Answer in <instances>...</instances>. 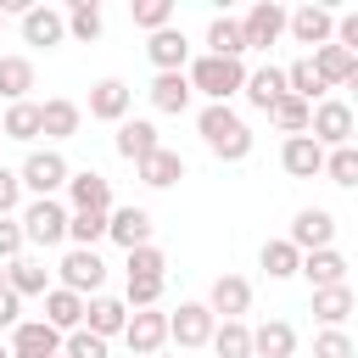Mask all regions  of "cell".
Instances as JSON below:
<instances>
[{"label": "cell", "instance_id": "obj_1", "mask_svg": "<svg viewBox=\"0 0 358 358\" xmlns=\"http://www.w3.org/2000/svg\"><path fill=\"white\" fill-rule=\"evenodd\" d=\"M196 129H201V140H207V151H213L218 162H246V157H252V129H246L229 106H201Z\"/></svg>", "mask_w": 358, "mask_h": 358}, {"label": "cell", "instance_id": "obj_2", "mask_svg": "<svg viewBox=\"0 0 358 358\" xmlns=\"http://www.w3.org/2000/svg\"><path fill=\"white\" fill-rule=\"evenodd\" d=\"M185 84H190V95L201 90L207 106H229V95H241V84H246V67L229 56H196L185 67Z\"/></svg>", "mask_w": 358, "mask_h": 358}, {"label": "cell", "instance_id": "obj_3", "mask_svg": "<svg viewBox=\"0 0 358 358\" xmlns=\"http://www.w3.org/2000/svg\"><path fill=\"white\" fill-rule=\"evenodd\" d=\"M17 224H22V241H28V246H62V241H67V207H62L56 196L28 201Z\"/></svg>", "mask_w": 358, "mask_h": 358}, {"label": "cell", "instance_id": "obj_4", "mask_svg": "<svg viewBox=\"0 0 358 358\" xmlns=\"http://www.w3.org/2000/svg\"><path fill=\"white\" fill-rule=\"evenodd\" d=\"M308 140H313L319 151L352 145V106H347V101H313V112H308Z\"/></svg>", "mask_w": 358, "mask_h": 358}, {"label": "cell", "instance_id": "obj_5", "mask_svg": "<svg viewBox=\"0 0 358 358\" xmlns=\"http://www.w3.org/2000/svg\"><path fill=\"white\" fill-rule=\"evenodd\" d=\"M67 157L62 151H28L22 157V168H17V185L22 190H34V201L39 196H56V190H67Z\"/></svg>", "mask_w": 358, "mask_h": 358}, {"label": "cell", "instance_id": "obj_6", "mask_svg": "<svg viewBox=\"0 0 358 358\" xmlns=\"http://www.w3.org/2000/svg\"><path fill=\"white\" fill-rule=\"evenodd\" d=\"M56 274H62V291H73V296H101V285H106V263H101V252H90V246H73L62 263H56Z\"/></svg>", "mask_w": 358, "mask_h": 358}, {"label": "cell", "instance_id": "obj_7", "mask_svg": "<svg viewBox=\"0 0 358 358\" xmlns=\"http://www.w3.org/2000/svg\"><path fill=\"white\" fill-rule=\"evenodd\" d=\"M280 34H285V6H274V0H257V6L241 17V45H246V50H268Z\"/></svg>", "mask_w": 358, "mask_h": 358}, {"label": "cell", "instance_id": "obj_8", "mask_svg": "<svg viewBox=\"0 0 358 358\" xmlns=\"http://www.w3.org/2000/svg\"><path fill=\"white\" fill-rule=\"evenodd\" d=\"M285 34H291L296 45H308V50H319V45H330V34H336V11H330V6H296V11H285Z\"/></svg>", "mask_w": 358, "mask_h": 358}, {"label": "cell", "instance_id": "obj_9", "mask_svg": "<svg viewBox=\"0 0 358 358\" xmlns=\"http://www.w3.org/2000/svg\"><path fill=\"white\" fill-rule=\"evenodd\" d=\"M67 213H112V179L95 173V168H78L67 173Z\"/></svg>", "mask_w": 358, "mask_h": 358}, {"label": "cell", "instance_id": "obj_10", "mask_svg": "<svg viewBox=\"0 0 358 358\" xmlns=\"http://www.w3.org/2000/svg\"><path fill=\"white\" fill-rule=\"evenodd\" d=\"M213 324H218V319L207 313V302H179V313H168V341H179V352L207 347Z\"/></svg>", "mask_w": 358, "mask_h": 358}, {"label": "cell", "instance_id": "obj_11", "mask_svg": "<svg viewBox=\"0 0 358 358\" xmlns=\"http://www.w3.org/2000/svg\"><path fill=\"white\" fill-rule=\"evenodd\" d=\"M123 341H129V352H134V358H151V352H162V341H168V313H157V308H140V313H129V324H123Z\"/></svg>", "mask_w": 358, "mask_h": 358}, {"label": "cell", "instance_id": "obj_12", "mask_svg": "<svg viewBox=\"0 0 358 358\" xmlns=\"http://www.w3.org/2000/svg\"><path fill=\"white\" fill-rule=\"evenodd\" d=\"M296 252H324L330 241H336V218L324 213V207H302L296 218H291V235H285Z\"/></svg>", "mask_w": 358, "mask_h": 358}, {"label": "cell", "instance_id": "obj_13", "mask_svg": "<svg viewBox=\"0 0 358 358\" xmlns=\"http://www.w3.org/2000/svg\"><path fill=\"white\" fill-rule=\"evenodd\" d=\"M11 358H62V330H50L45 319H22L11 330Z\"/></svg>", "mask_w": 358, "mask_h": 358}, {"label": "cell", "instance_id": "obj_14", "mask_svg": "<svg viewBox=\"0 0 358 358\" xmlns=\"http://www.w3.org/2000/svg\"><path fill=\"white\" fill-rule=\"evenodd\" d=\"M129 106H134V90H129L123 78H101V84H90V117H101V123H123Z\"/></svg>", "mask_w": 358, "mask_h": 358}, {"label": "cell", "instance_id": "obj_15", "mask_svg": "<svg viewBox=\"0 0 358 358\" xmlns=\"http://www.w3.org/2000/svg\"><path fill=\"white\" fill-rule=\"evenodd\" d=\"M246 308H252V285H246L241 274H218L213 291H207V313H213V319H241Z\"/></svg>", "mask_w": 358, "mask_h": 358}, {"label": "cell", "instance_id": "obj_16", "mask_svg": "<svg viewBox=\"0 0 358 358\" xmlns=\"http://www.w3.org/2000/svg\"><path fill=\"white\" fill-rule=\"evenodd\" d=\"M22 39L39 45V50H50V45L67 39V17H62L56 6H28V11H22Z\"/></svg>", "mask_w": 358, "mask_h": 358}, {"label": "cell", "instance_id": "obj_17", "mask_svg": "<svg viewBox=\"0 0 358 358\" xmlns=\"http://www.w3.org/2000/svg\"><path fill=\"white\" fill-rule=\"evenodd\" d=\"M145 56H151L157 73H185V62H190V39H185L179 28H157V34L145 39Z\"/></svg>", "mask_w": 358, "mask_h": 358}, {"label": "cell", "instance_id": "obj_18", "mask_svg": "<svg viewBox=\"0 0 358 358\" xmlns=\"http://www.w3.org/2000/svg\"><path fill=\"white\" fill-rule=\"evenodd\" d=\"M106 235H112L123 252H134V246L151 241V213H145V207H112V213H106Z\"/></svg>", "mask_w": 358, "mask_h": 358}, {"label": "cell", "instance_id": "obj_19", "mask_svg": "<svg viewBox=\"0 0 358 358\" xmlns=\"http://www.w3.org/2000/svg\"><path fill=\"white\" fill-rule=\"evenodd\" d=\"M296 274H302L313 291H324V285H347V257H341L336 246H324V252H302Z\"/></svg>", "mask_w": 358, "mask_h": 358}, {"label": "cell", "instance_id": "obj_20", "mask_svg": "<svg viewBox=\"0 0 358 358\" xmlns=\"http://www.w3.org/2000/svg\"><path fill=\"white\" fill-rule=\"evenodd\" d=\"M123 324H129L123 296H90V302H84V330H90V336L112 341V336H123Z\"/></svg>", "mask_w": 358, "mask_h": 358}, {"label": "cell", "instance_id": "obj_21", "mask_svg": "<svg viewBox=\"0 0 358 358\" xmlns=\"http://www.w3.org/2000/svg\"><path fill=\"white\" fill-rule=\"evenodd\" d=\"M280 168H285L291 179H313V173L324 168V151H319L308 134H285V145H280Z\"/></svg>", "mask_w": 358, "mask_h": 358}, {"label": "cell", "instance_id": "obj_22", "mask_svg": "<svg viewBox=\"0 0 358 358\" xmlns=\"http://www.w3.org/2000/svg\"><path fill=\"white\" fill-rule=\"evenodd\" d=\"M308 62H313V73L324 78V90H330V84H352V78H358V56H352V50H341V45H319Z\"/></svg>", "mask_w": 358, "mask_h": 358}, {"label": "cell", "instance_id": "obj_23", "mask_svg": "<svg viewBox=\"0 0 358 358\" xmlns=\"http://www.w3.org/2000/svg\"><path fill=\"white\" fill-rule=\"evenodd\" d=\"M157 145H162V140H157V123H145V117H123V123H117V157L145 162Z\"/></svg>", "mask_w": 358, "mask_h": 358}, {"label": "cell", "instance_id": "obj_24", "mask_svg": "<svg viewBox=\"0 0 358 358\" xmlns=\"http://www.w3.org/2000/svg\"><path fill=\"white\" fill-rule=\"evenodd\" d=\"M296 352V330L285 319H263L252 330V358H291Z\"/></svg>", "mask_w": 358, "mask_h": 358}, {"label": "cell", "instance_id": "obj_25", "mask_svg": "<svg viewBox=\"0 0 358 358\" xmlns=\"http://www.w3.org/2000/svg\"><path fill=\"white\" fill-rule=\"evenodd\" d=\"M134 168H140V179H145L151 190H168V185H179V179H185V157H179V151H168V145H157V151H151L145 162H134Z\"/></svg>", "mask_w": 358, "mask_h": 358}, {"label": "cell", "instance_id": "obj_26", "mask_svg": "<svg viewBox=\"0 0 358 358\" xmlns=\"http://www.w3.org/2000/svg\"><path fill=\"white\" fill-rule=\"evenodd\" d=\"M6 291H17V296H45V291H50V268H45L39 257H17V263H6Z\"/></svg>", "mask_w": 358, "mask_h": 358}, {"label": "cell", "instance_id": "obj_27", "mask_svg": "<svg viewBox=\"0 0 358 358\" xmlns=\"http://www.w3.org/2000/svg\"><path fill=\"white\" fill-rule=\"evenodd\" d=\"M45 324H50V330H62V336H67V330H78V324H84V296H73V291L50 285V291H45Z\"/></svg>", "mask_w": 358, "mask_h": 358}, {"label": "cell", "instance_id": "obj_28", "mask_svg": "<svg viewBox=\"0 0 358 358\" xmlns=\"http://www.w3.org/2000/svg\"><path fill=\"white\" fill-rule=\"evenodd\" d=\"M241 95L257 106V112H268L280 95H285V67H257V73H246V84H241Z\"/></svg>", "mask_w": 358, "mask_h": 358}, {"label": "cell", "instance_id": "obj_29", "mask_svg": "<svg viewBox=\"0 0 358 358\" xmlns=\"http://www.w3.org/2000/svg\"><path fill=\"white\" fill-rule=\"evenodd\" d=\"M78 117H84V112L56 95V101L39 106V134H45V140H73V134H78Z\"/></svg>", "mask_w": 358, "mask_h": 358}, {"label": "cell", "instance_id": "obj_30", "mask_svg": "<svg viewBox=\"0 0 358 358\" xmlns=\"http://www.w3.org/2000/svg\"><path fill=\"white\" fill-rule=\"evenodd\" d=\"M347 313H352V285H324V291H313V319H319L324 330H341Z\"/></svg>", "mask_w": 358, "mask_h": 358}, {"label": "cell", "instance_id": "obj_31", "mask_svg": "<svg viewBox=\"0 0 358 358\" xmlns=\"http://www.w3.org/2000/svg\"><path fill=\"white\" fill-rule=\"evenodd\" d=\"M39 134V101H11L0 112V140H34Z\"/></svg>", "mask_w": 358, "mask_h": 358}, {"label": "cell", "instance_id": "obj_32", "mask_svg": "<svg viewBox=\"0 0 358 358\" xmlns=\"http://www.w3.org/2000/svg\"><path fill=\"white\" fill-rule=\"evenodd\" d=\"M207 347H213L218 358H252V330H246L241 319H224V324H213Z\"/></svg>", "mask_w": 358, "mask_h": 358}, {"label": "cell", "instance_id": "obj_33", "mask_svg": "<svg viewBox=\"0 0 358 358\" xmlns=\"http://www.w3.org/2000/svg\"><path fill=\"white\" fill-rule=\"evenodd\" d=\"M28 90H34V62L28 56H0V95H6V106L28 101Z\"/></svg>", "mask_w": 358, "mask_h": 358}, {"label": "cell", "instance_id": "obj_34", "mask_svg": "<svg viewBox=\"0 0 358 358\" xmlns=\"http://www.w3.org/2000/svg\"><path fill=\"white\" fill-rule=\"evenodd\" d=\"M207 56H229V62L246 56V45H241V22H235V17H213V22H207Z\"/></svg>", "mask_w": 358, "mask_h": 358}, {"label": "cell", "instance_id": "obj_35", "mask_svg": "<svg viewBox=\"0 0 358 358\" xmlns=\"http://www.w3.org/2000/svg\"><path fill=\"white\" fill-rule=\"evenodd\" d=\"M151 106H157V112H185V106H190L185 73H157V78H151Z\"/></svg>", "mask_w": 358, "mask_h": 358}, {"label": "cell", "instance_id": "obj_36", "mask_svg": "<svg viewBox=\"0 0 358 358\" xmlns=\"http://www.w3.org/2000/svg\"><path fill=\"white\" fill-rule=\"evenodd\" d=\"M62 17H67V34H73V39H84V45H90V39H101V28H106V17H101V6H95V0H73Z\"/></svg>", "mask_w": 358, "mask_h": 358}, {"label": "cell", "instance_id": "obj_37", "mask_svg": "<svg viewBox=\"0 0 358 358\" xmlns=\"http://www.w3.org/2000/svg\"><path fill=\"white\" fill-rule=\"evenodd\" d=\"M285 95H296V101H308V106H313V101L324 95V78L313 73V62H308V56L285 67Z\"/></svg>", "mask_w": 358, "mask_h": 358}, {"label": "cell", "instance_id": "obj_38", "mask_svg": "<svg viewBox=\"0 0 358 358\" xmlns=\"http://www.w3.org/2000/svg\"><path fill=\"white\" fill-rule=\"evenodd\" d=\"M308 101H296V95H280L274 106H268V117H274V129H285V134H308Z\"/></svg>", "mask_w": 358, "mask_h": 358}, {"label": "cell", "instance_id": "obj_39", "mask_svg": "<svg viewBox=\"0 0 358 358\" xmlns=\"http://www.w3.org/2000/svg\"><path fill=\"white\" fill-rule=\"evenodd\" d=\"M296 263H302V252H296L291 241H263V268H268V280H291Z\"/></svg>", "mask_w": 358, "mask_h": 358}, {"label": "cell", "instance_id": "obj_40", "mask_svg": "<svg viewBox=\"0 0 358 358\" xmlns=\"http://www.w3.org/2000/svg\"><path fill=\"white\" fill-rule=\"evenodd\" d=\"M129 17H134V28H145V34L173 28V0H134V6H129Z\"/></svg>", "mask_w": 358, "mask_h": 358}, {"label": "cell", "instance_id": "obj_41", "mask_svg": "<svg viewBox=\"0 0 358 358\" xmlns=\"http://www.w3.org/2000/svg\"><path fill=\"white\" fill-rule=\"evenodd\" d=\"M101 235H106V213H67V241L73 246H90L95 252Z\"/></svg>", "mask_w": 358, "mask_h": 358}, {"label": "cell", "instance_id": "obj_42", "mask_svg": "<svg viewBox=\"0 0 358 358\" xmlns=\"http://www.w3.org/2000/svg\"><path fill=\"white\" fill-rule=\"evenodd\" d=\"M129 274H134V280H168V257H162V246H151V241L134 246V252H129Z\"/></svg>", "mask_w": 358, "mask_h": 358}, {"label": "cell", "instance_id": "obj_43", "mask_svg": "<svg viewBox=\"0 0 358 358\" xmlns=\"http://www.w3.org/2000/svg\"><path fill=\"white\" fill-rule=\"evenodd\" d=\"M319 173H330V185H358V151H352V145L324 151V168H319Z\"/></svg>", "mask_w": 358, "mask_h": 358}, {"label": "cell", "instance_id": "obj_44", "mask_svg": "<svg viewBox=\"0 0 358 358\" xmlns=\"http://www.w3.org/2000/svg\"><path fill=\"white\" fill-rule=\"evenodd\" d=\"M62 358H106V341H101V336H90V330L78 324V330H67V336H62Z\"/></svg>", "mask_w": 358, "mask_h": 358}, {"label": "cell", "instance_id": "obj_45", "mask_svg": "<svg viewBox=\"0 0 358 358\" xmlns=\"http://www.w3.org/2000/svg\"><path fill=\"white\" fill-rule=\"evenodd\" d=\"M157 296H162V280H134V274H129V285H123V308H129V313L157 308Z\"/></svg>", "mask_w": 358, "mask_h": 358}, {"label": "cell", "instance_id": "obj_46", "mask_svg": "<svg viewBox=\"0 0 358 358\" xmlns=\"http://www.w3.org/2000/svg\"><path fill=\"white\" fill-rule=\"evenodd\" d=\"M313 358H352V336L347 330H319L313 336Z\"/></svg>", "mask_w": 358, "mask_h": 358}, {"label": "cell", "instance_id": "obj_47", "mask_svg": "<svg viewBox=\"0 0 358 358\" xmlns=\"http://www.w3.org/2000/svg\"><path fill=\"white\" fill-rule=\"evenodd\" d=\"M22 246H28V241H22V224H17V218H0V263H17Z\"/></svg>", "mask_w": 358, "mask_h": 358}, {"label": "cell", "instance_id": "obj_48", "mask_svg": "<svg viewBox=\"0 0 358 358\" xmlns=\"http://www.w3.org/2000/svg\"><path fill=\"white\" fill-rule=\"evenodd\" d=\"M22 201V185H17V168H0V218H11Z\"/></svg>", "mask_w": 358, "mask_h": 358}, {"label": "cell", "instance_id": "obj_49", "mask_svg": "<svg viewBox=\"0 0 358 358\" xmlns=\"http://www.w3.org/2000/svg\"><path fill=\"white\" fill-rule=\"evenodd\" d=\"M17 324H22V296L0 291V330H17Z\"/></svg>", "mask_w": 358, "mask_h": 358}, {"label": "cell", "instance_id": "obj_50", "mask_svg": "<svg viewBox=\"0 0 358 358\" xmlns=\"http://www.w3.org/2000/svg\"><path fill=\"white\" fill-rule=\"evenodd\" d=\"M0 291H6V263H0Z\"/></svg>", "mask_w": 358, "mask_h": 358}, {"label": "cell", "instance_id": "obj_51", "mask_svg": "<svg viewBox=\"0 0 358 358\" xmlns=\"http://www.w3.org/2000/svg\"><path fill=\"white\" fill-rule=\"evenodd\" d=\"M0 358H11V347H0Z\"/></svg>", "mask_w": 358, "mask_h": 358}, {"label": "cell", "instance_id": "obj_52", "mask_svg": "<svg viewBox=\"0 0 358 358\" xmlns=\"http://www.w3.org/2000/svg\"><path fill=\"white\" fill-rule=\"evenodd\" d=\"M0 28H6V11H0Z\"/></svg>", "mask_w": 358, "mask_h": 358}, {"label": "cell", "instance_id": "obj_53", "mask_svg": "<svg viewBox=\"0 0 358 358\" xmlns=\"http://www.w3.org/2000/svg\"><path fill=\"white\" fill-rule=\"evenodd\" d=\"M151 358H168V352H151Z\"/></svg>", "mask_w": 358, "mask_h": 358}]
</instances>
